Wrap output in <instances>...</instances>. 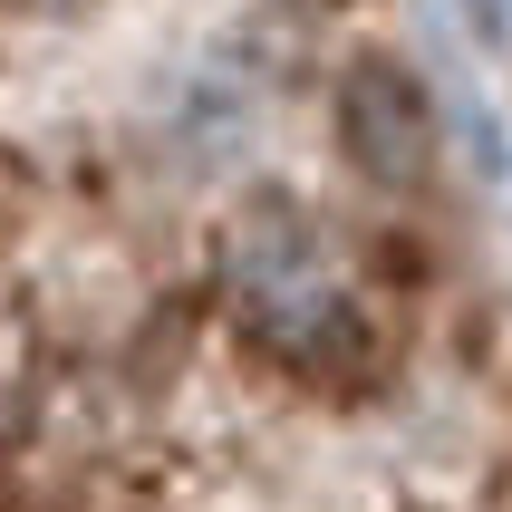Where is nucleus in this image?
Here are the masks:
<instances>
[{
  "label": "nucleus",
  "mask_w": 512,
  "mask_h": 512,
  "mask_svg": "<svg viewBox=\"0 0 512 512\" xmlns=\"http://www.w3.org/2000/svg\"><path fill=\"white\" fill-rule=\"evenodd\" d=\"M242 329H252L281 368L300 377H368V319L310 271L300 242H252V281H242Z\"/></svg>",
  "instance_id": "obj_1"
},
{
  "label": "nucleus",
  "mask_w": 512,
  "mask_h": 512,
  "mask_svg": "<svg viewBox=\"0 0 512 512\" xmlns=\"http://www.w3.org/2000/svg\"><path fill=\"white\" fill-rule=\"evenodd\" d=\"M339 136L348 155L377 174V184H416L426 174V107H416V87L397 68H358L339 97Z\"/></svg>",
  "instance_id": "obj_2"
}]
</instances>
